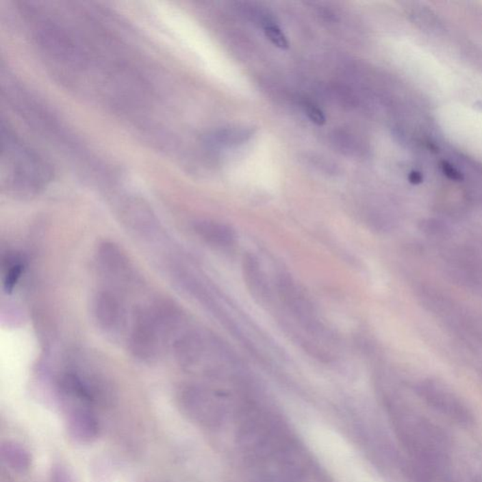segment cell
Here are the masks:
<instances>
[{
  "mask_svg": "<svg viewBox=\"0 0 482 482\" xmlns=\"http://www.w3.org/2000/svg\"><path fill=\"white\" fill-rule=\"evenodd\" d=\"M184 329L182 314L170 303L157 301L138 306L128 329V348L139 360L154 362Z\"/></svg>",
  "mask_w": 482,
  "mask_h": 482,
  "instance_id": "1",
  "label": "cell"
},
{
  "mask_svg": "<svg viewBox=\"0 0 482 482\" xmlns=\"http://www.w3.org/2000/svg\"><path fill=\"white\" fill-rule=\"evenodd\" d=\"M51 179V168L44 158L2 123L1 183L8 195L15 199H31L42 192Z\"/></svg>",
  "mask_w": 482,
  "mask_h": 482,
  "instance_id": "2",
  "label": "cell"
},
{
  "mask_svg": "<svg viewBox=\"0 0 482 482\" xmlns=\"http://www.w3.org/2000/svg\"><path fill=\"white\" fill-rule=\"evenodd\" d=\"M275 285L279 300L298 325L309 335L327 342L331 340L330 331L321 320L312 301L300 283L290 275H280L276 279Z\"/></svg>",
  "mask_w": 482,
  "mask_h": 482,
  "instance_id": "3",
  "label": "cell"
},
{
  "mask_svg": "<svg viewBox=\"0 0 482 482\" xmlns=\"http://www.w3.org/2000/svg\"><path fill=\"white\" fill-rule=\"evenodd\" d=\"M90 312L99 330L110 338L117 339L128 333L130 320L124 294L103 286L92 296Z\"/></svg>",
  "mask_w": 482,
  "mask_h": 482,
  "instance_id": "4",
  "label": "cell"
},
{
  "mask_svg": "<svg viewBox=\"0 0 482 482\" xmlns=\"http://www.w3.org/2000/svg\"><path fill=\"white\" fill-rule=\"evenodd\" d=\"M95 261L98 272L104 279L107 288L124 294L139 283L132 263L115 243L105 241L98 246Z\"/></svg>",
  "mask_w": 482,
  "mask_h": 482,
  "instance_id": "5",
  "label": "cell"
},
{
  "mask_svg": "<svg viewBox=\"0 0 482 482\" xmlns=\"http://www.w3.org/2000/svg\"><path fill=\"white\" fill-rule=\"evenodd\" d=\"M120 218L135 236L147 240L160 236L157 220L152 211L137 201H127L120 210Z\"/></svg>",
  "mask_w": 482,
  "mask_h": 482,
  "instance_id": "6",
  "label": "cell"
},
{
  "mask_svg": "<svg viewBox=\"0 0 482 482\" xmlns=\"http://www.w3.org/2000/svg\"><path fill=\"white\" fill-rule=\"evenodd\" d=\"M241 267L245 285L253 299L261 305H267L272 298V293L259 259L253 253H246Z\"/></svg>",
  "mask_w": 482,
  "mask_h": 482,
  "instance_id": "7",
  "label": "cell"
},
{
  "mask_svg": "<svg viewBox=\"0 0 482 482\" xmlns=\"http://www.w3.org/2000/svg\"><path fill=\"white\" fill-rule=\"evenodd\" d=\"M193 230L207 244L220 250H228L237 243V233L231 226L216 220H198Z\"/></svg>",
  "mask_w": 482,
  "mask_h": 482,
  "instance_id": "8",
  "label": "cell"
},
{
  "mask_svg": "<svg viewBox=\"0 0 482 482\" xmlns=\"http://www.w3.org/2000/svg\"><path fill=\"white\" fill-rule=\"evenodd\" d=\"M69 414L68 429L73 438L81 443H89L97 438L99 429L97 420L86 405L75 407Z\"/></svg>",
  "mask_w": 482,
  "mask_h": 482,
  "instance_id": "9",
  "label": "cell"
},
{
  "mask_svg": "<svg viewBox=\"0 0 482 482\" xmlns=\"http://www.w3.org/2000/svg\"><path fill=\"white\" fill-rule=\"evenodd\" d=\"M2 268L5 290L11 292L24 275L25 260L18 253H9L5 256Z\"/></svg>",
  "mask_w": 482,
  "mask_h": 482,
  "instance_id": "10",
  "label": "cell"
},
{
  "mask_svg": "<svg viewBox=\"0 0 482 482\" xmlns=\"http://www.w3.org/2000/svg\"><path fill=\"white\" fill-rule=\"evenodd\" d=\"M1 454L5 463L14 470L21 473L29 470L31 459L29 452L20 444L7 442L2 446Z\"/></svg>",
  "mask_w": 482,
  "mask_h": 482,
  "instance_id": "11",
  "label": "cell"
},
{
  "mask_svg": "<svg viewBox=\"0 0 482 482\" xmlns=\"http://www.w3.org/2000/svg\"><path fill=\"white\" fill-rule=\"evenodd\" d=\"M424 389L429 396V401L444 413L448 414L449 416H457V418H459L461 414H464V409L461 408L459 401L449 394L446 393V391L441 390L438 388H433V386H427Z\"/></svg>",
  "mask_w": 482,
  "mask_h": 482,
  "instance_id": "12",
  "label": "cell"
},
{
  "mask_svg": "<svg viewBox=\"0 0 482 482\" xmlns=\"http://www.w3.org/2000/svg\"><path fill=\"white\" fill-rule=\"evenodd\" d=\"M265 34L266 37L279 49H288L290 47V42L280 27L275 25H268L265 27Z\"/></svg>",
  "mask_w": 482,
  "mask_h": 482,
  "instance_id": "13",
  "label": "cell"
},
{
  "mask_svg": "<svg viewBox=\"0 0 482 482\" xmlns=\"http://www.w3.org/2000/svg\"><path fill=\"white\" fill-rule=\"evenodd\" d=\"M53 482H75L74 476L69 469L62 466H55L52 469Z\"/></svg>",
  "mask_w": 482,
  "mask_h": 482,
  "instance_id": "14",
  "label": "cell"
},
{
  "mask_svg": "<svg viewBox=\"0 0 482 482\" xmlns=\"http://www.w3.org/2000/svg\"><path fill=\"white\" fill-rule=\"evenodd\" d=\"M303 107H305L306 115H307L309 119L312 120L314 124L318 125H323L325 124L326 118L324 116L323 112H321L318 107H316V105L312 104H308V103H305Z\"/></svg>",
  "mask_w": 482,
  "mask_h": 482,
  "instance_id": "15",
  "label": "cell"
},
{
  "mask_svg": "<svg viewBox=\"0 0 482 482\" xmlns=\"http://www.w3.org/2000/svg\"><path fill=\"white\" fill-rule=\"evenodd\" d=\"M441 167L442 170H443L444 175H446L449 179L454 181H459L463 179V175H461V173H459V170L454 167V166L449 164L448 162H443Z\"/></svg>",
  "mask_w": 482,
  "mask_h": 482,
  "instance_id": "16",
  "label": "cell"
},
{
  "mask_svg": "<svg viewBox=\"0 0 482 482\" xmlns=\"http://www.w3.org/2000/svg\"><path fill=\"white\" fill-rule=\"evenodd\" d=\"M410 180H411V182H413V183L421 182L422 177H421L420 173H416V172L411 173V175H410Z\"/></svg>",
  "mask_w": 482,
  "mask_h": 482,
  "instance_id": "17",
  "label": "cell"
}]
</instances>
